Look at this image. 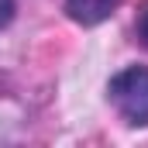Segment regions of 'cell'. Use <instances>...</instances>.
<instances>
[{"label": "cell", "instance_id": "obj_1", "mask_svg": "<svg viewBox=\"0 0 148 148\" xmlns=\"http://www.w3.org/2000/svg\"><path fill=\"white\" fill-rule=\"evenodd\" d=\"M107 97L117 107V114L134 124L148 127V66H127L107 83Z\"/></svg>", "mask_w": 148, "mask_h": 148}, {"label": "cell", "instance_id": "obj_2", "mask_svg": "<svg viewBox=\"0 0 148 148\" xmlns=\"http://www.w3.org/2000/svg\"><path fill=\"white\" fill-rule=\"evenodd\" d=\"M121 0H66V14L83 28H97L117 10Z\"/></svg>", "mask_w": 148, "mask_h": 148}, {"label": "cell", "instance_id": "obj_3", "mask_svg": "<svg viewBox=\"0 0 148 148\" xmlns=\"http://www.w3.org/2000/svg\"><path fill=\"white\" fill-rule=\"evenodd\" d=\"M134 38L148 48V0L138 3V14H134Z\"/></svg>", "mask_w": 148, "mask_h": 148}, {"label": "cell", "instance_id": "obj_4", "mask_svg": "<svg viewBox=\"0 0 148 148\" xmlns=\"http://www.w3.org/2000/svg\"><path fill=\"white\" fill-rule=\"evenodd\" d=\"M14 10H17V0H0V28L14 21Z\"/></svg>", "mask_w": 148, "mask_h": 148}]
</instances>
